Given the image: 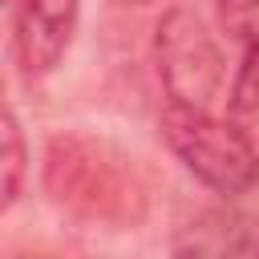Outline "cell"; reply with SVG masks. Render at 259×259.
<instances>
[{
	"mask_svg": "<svg viewBox=\"0 0 259 259\" xmlns=\"http://www.w3.org/2000/svg\"><path fill=\"white\" fill-rule=\"evenodd\" d=\"M45 190L61 210L97 223H138L146 214V186L134 158L89 134H57L45 150Z\"/></svg>",
	"mask_w": 259,
	"mask_h": 259,
	"instance_id": "cell-1",
	"label": "cell"
},
{
	"mask_svg": "<svg viewBox=\"0 0 259 259\" xmlns=\"http://www.w3.org/2000/svg\"><path fill=\"white\" fill-rule=\"evenodd\" d=\"M158 130L170 154L214 194H247L259 182L255 138L243 134L235 121H223L210 109L166 105Z\"/></svg>",
	"mask_w": 259,
	"mask_h": 259,
	"instance_id": "cell-2",
	"label": "cell"
},
{
	"mask_svg": "<svg viewBox=\"0 0 259 259\" xmlns=\"http://www.w3.org/2000/svg\"><path fill=\"white\" fill-rule=\"evenodd\" d=\"M154 53H158V73H162V85L170 93V105L206 109L219 97L223 53L194 12H186V8L166 12L158 20Z\"/></svg>",
	"mask_w": 259,
	"mask_h": 259,
	"instance_id": "cell-3",
	"label": "cell"
},
{
	"mask_svg": "<svg viewBox=\"0 0 259 259\" xmlns=\"http://www.w3.org/2000/svg\"><path fill=\"white\" fill-rule=\"evenodd\" d=\"M81 0H16L12 4V57L28 81L53 73L73 45Z\"/></svg>",
	"mask_w": 259,
	"mask_h": 259,
	"instance_id": "cell-4",
	"label": "cell"
},
{
	"mask_svg": "<svg viewBox=\"0 0 259 259\" xmlns=\"http://www.w3.org/2000/svg\"><path fill=\"white\" fill-rule=\"evenodd\" d=\"M174 259H259V223L239 210H202L174 235Z\"/></svg>",
	"mask_w": 259,
	"mask_h": 259,
	"instance_id": "cell-5",
	"label": "cell"
},
{
	"mask_svg": "<svg viewBox=\"0 0 259 259\" xmlns=\"http://www.w3.org/2000/svg\"><path fill=\"white\" fill-rule=\"evenodd\" d=\"M227 105H231V121L243 134L259 138V49H247L243 53V65L235 73V85H231Z\"/></svg>",
	"mask_w": 259,
	"mask_h": 259,
	"instance_id": "cell-6",
	"label": "cell"
},
{
	"mask_svg": "<svg viewBox=\"0 0 259 259\" xmlns=\"http://www.w3.org/2000/svg\"><path fill=\"white\" fill-rule=\"evenodd\" d=\"M214 12L227 40H235L243 53L259 49V0H214Z\"/></svg>",
	"mask_w": 259,
	"mask_h": 259,
	"instance_id": "cell-7",
	"label": "cell"
},
{
	"mask_svg": "<svg viewBox=\"0 0 259 259\" xmlns=\"http://www.w3.org/2000/svg\"><path fill=\"white\" fill-rule=\"evenodd\" d=\"M24 166H28V154H24L20 121H16V113H12V109H4V206H12V202L20 198Z\"/></svg>",
	"mask_w": 259,
	"mask_h": 259,
	"instance_id": "cell-8",
	"label": "cell"
},
{
	"mask_svg": "<svg viewBox=\"0 0 259 259\" xmlns=\"http://www.w3.org/2000/svg\"><path fill=\"white\" fill-rule=\"evenodd\" d=\"M121 4H146V0H121Z\"/></svg>",
	"mask_w": 259,
	"mask_h": 259,
	"instance_id": "cell-9",
	"label": "cell"
},
{
	"mask_svg": "<svg viewBox=\"0 0 259 259\" xmlns=\"http://www.w3.org/2000/svg\"><path fill=\"white\" fill-rule=\"evenodd\" d=\"M12 4H16V0H12Z\"/></svg>",
	"mask_w": 259,
	"mask_h": 259,
	"instance_id": "cell-10",
	"label": "cell"
}]
</instances>
